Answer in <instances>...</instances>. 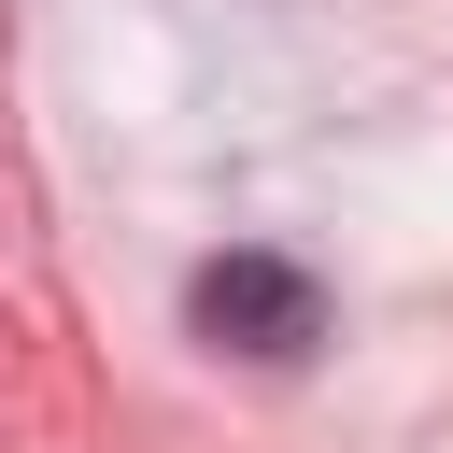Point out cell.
<instances>
[{"mask_svg":"<svg viewBox=\"0 0 453 453\" xmlns=\"http://www.w3.org/2000/svg\"><path fill=\"white\" fill-rule=\"evenodd\" d=\"M184 311H198V340L212 354H255V368H297L311 340H326V283L297 269V255H212L198 283H184Z\"/></svg>","mask_w":453,"mask_h":453,"instance_id":"cell-1","label":"cell"}]
</instances>
